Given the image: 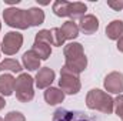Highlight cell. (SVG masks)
<instances>
[{
	"label": "cell",
	"instance_id": "44dd1931",
	"mask_svg": "<svg viewBox=\"0 0 123 121\" xmlns=\"http://www.w3.org/2000/svg\"><path fill=\"white\" fill-rule=\"evenodd\" d=\"M69 3L66 0H56L53 3V13L57 17H67V9H69Z\"/></svg>",
	"mask_w": 123,
	"mask_h": 121
},
{
	"label": "cell",
	"instance_id": "5b68a950",
	"mask_svg": "<svg viewBox=\"0 0 123 121\" xmlns=\"http://www.w3.org/2000/svg\"><path fill=\"white\" fill-rule=\"evenodd\" d=\"M59 87H60V90L64 94L74 95L82 88L80 78H79V76H73V74H67V73H60Z\"/></svg>",
	"mask_w": 123,
	"mask_h": 121
},
{
	"label": "cell",
	"instance_id": "f1b7e54d",
	"mask_svg": "<svg viewBox=\"0 0 123 121\" xmlns=\"http://www.w3.org/2000/svg\"><path fill=\"white\" fill-rule=\"evenodd\" d=\"M0 121H4V120H3V118H0Z\"/></svg>",
	"mask_w": 123,
	"mask_h": 121
},
{
	"label": "cell",
	"instance_id": "d4e9b609",
	"mask_svg": "<svg viewBox=\"0 0 123 121\" xmlns=\"http://www.w3.org/2000/svg\"><path fill=\"white\" fill-rule=\"evenodd\" d=\"M4 121H26V118L20 111H10L6 114Z\"/></svg>",
	"mask_w": 123,
	"mask_h": 121
},
{
	"label": "cell",
	"instance_id": "7a4b0ae2",
	"mask_svg": "<svg viewBox=\"0 0 123 121\" xmlns=\"http://www.w3.org/2000/svg\"><path fill=\"white\" fill-rule=\"evenodd\" d=\"M33 77L27 73H20L19 77L16 78L14 83V91H16V98L20 103H29L34 97V90H33Z\"/></svg>",
	"mask_w": 123,
	"mask_h": 121
},
{
	"label": "cell",
	"instance_id": "8fae6325",
	"mask_svg": "<svg viewBox=\"0 0 123 121\" xmlns=\"http://www.w3.org/2000/svg\"><path fill=\"white\" fill-rule=\"evenodd\" d=\"M63 54H64V59L66 60H76V59H80L85 56V50H83V46L80 43H69L64 46L63 49Z\"/></svg>",
	"mask_w": 123,
	"mask_h": 121
},
{
	"label": "cell",
	"instance_id": "603a6c76",
	"mask_svg": "<svg viewBox=\"0 0 123 121\" xmlns=\"http://www.w3.org/2000/svg\"><path fill=\"white\" fill-rule=\"evenodd\" d=\"M34 41H42V43H47L52 46V33L50 30H40L39 33H36Z\"/></svg>",
	"mask_w": 123,
	"mask_h": 121
},
{
	"label": "cell",
	"instance_id": "7402d4cb",
	"mask_svg": "<svg viewBox=\"0 0 123 121\" xmlns=\"http://www.w3.org/2000/svg\"><path fill=\"white\" fill-rule=\"evenodd\" d=\"M50 33H52V46L62 47V46L64 44L66 40H64V37H63V34H62L60 27H55V29H52Z\"/></svg>",
	"mask_w": 123,
	"mask_h": 121
},
{
	"label": "cell",
	"instance_id": "30bf717a",
	"mask_svg": "<svg viewBox=\"0 0 123 121\" xmlns=\"http://www.w3.org/2000/svg\"><path fill=\"white\" fill-rule=\"evenodd\" d=\"M79 30L85 34H94L99 30V19L94 14H86L85 17L80 19Z\"/></svg>",
	"mask_w": 123,
	"mask_h": 121
},
{
	"label": "cell",
	"instance_id": "277c9868",
	"mask_svg": "<svg viewBox=\"0 0 123 121\" xmlns=\"http://www.w3.org/2000/svg\"><path fill=\"white\" fill-rule=\"evenodd\" d=\"M22 46H23V36L19 31H9L4 34V37L1 40L0 50L6 56H13L20 50Z\"/></svg>",
	"mask_w": 123,
	"mask_h": 121
},
{
	"label": "cell",
	"instance_id": "7c38bea8",
	"mask_svg": "<svg viewBox=\"0 0 123 121\" xmlns=\"http://www.w3.org/2000/svg\"><path fill=\"white\" fill-rule=\"evenodd\" d=\"M16 78L12 74H1L0 76V94L3 97H9L14 93Z\"/></svg>",
	"mask_w": 123,
	"mask_h": 121
},
{
	"label": "cell",
	"instance_id": "8992f818",
	"mask_svg": "<svg viewBox=\"0 0 123 121\" xmlns=\"http://www.w3.org/2000/svg\"><path fill=\"white\" fill-rule=\"evenodd\" d=\"M103 86L107 93L122 94L123 93V74L119 71H112L105 77Z\"/></svg>",
	"mask_w": 123,
	"mask_h": 121
},
{
	"label": "cell",
	"instance_id": "52a82bcc",
	"mask_svg": "<svg viewBox=\"0 0 123 121\" xmlns=\"http://www.w3.org/2000/svg\"><path fill=\"white\" fill-rule=\"evenodd\" d=\"M52 121H92L83 111H72L66 108H57L53 114Z\"/></svg>",
	"mask_w": 123,
	"mask_h": 121
},
{
	"label": "cell",
	"instance_id": "ffe728a7",
	"mask_svg": "<svg viewBox=\"0 0 123 121\" xmlns=\"http://www.w3.org/2000/svg\"><path fill=\"white\" fill-rule=\"evenodd\" d=\"M23 67L22 64L14 59H6L0 63V73L1 71H10V73H22Z\"/></svg>",
	"mask_w": 123,
	"mask_h": 121
},
{
	"label": "cell",
	"instance_id": "484cf974",
	"mask_svg": "<svg viewBox=\"0 0 123 121\" xmlns=\"http://www.w3.org/2000/svg\"><path fill=\"white\" fill-rule=\"evenodd\" d=\"M107 6L109 7H112L113 10H116V11H120L123 10V0H119V1H107Z\"/></svg>",
	"mask_w": 123,
	"mask_h": 121
},
{
	"label": "cell",
	"instance_id": "ba28073f",
	"mask_svg": "<svg viewBox=\"0 0 123 121\" xmlns=\"http://www.w3.org/2000/svg\"><path fill=\"white\" fill-rule=\"evenodd\" d=\"M87 67V57L83 56L80 59L76 60H66L64 66L60 68V73H67V74H73V76H79L80 73H83Z\"/></svg>",
	"mask_w": 123,
	"mask_h": 121
},
{
	"label": "cell",
	"instance_id": "e0dca14e",
	"mask_svg": "<svg viewBox=\"0 0 123 121\" xmlns=\"http://www.w3.org/2000/svg\"><path fill=\"white\" fill-rule=\"evenodd\" d=\"M26 16H27V22L29 26H40L44 22V11L39 7H31L29 10H26Z\"/></svg>",
	"mask_w": 123,
	"mask_h": 121
},
{
	"label": "cell",
	"instance_id": "9a60e30c",
	"mask_svg": "<svg viewBox=\"0 0 123 121\" xmlns=\"http://www.w3.org/2000/svg\"><path fill=\"white\" fill-rule=\"evenodd\" d=\"M106 36L110 40H119L123 37V22L113 20L106 26Z\"/></svg>",
	"mask_w": 123,
	"mask_h": 121
},
{
	"label": "cell",
	"instance_id": "ac0fdd59",
	"mask_svg": "<svg viewBox=\"0 0 123 121\" xmlns=\"http://www.w3.org/2000/svg\"><path fill=\"white\" fill-rule=\"evenodd\" d=\"M60 31L64 37V40H74L79 36V26L73 22V20H67L66 23H63L60 27Z\"/></svg>",
	"mask_w": 123,
	"mask_h": 121
},
{
	"label": "cell",
	"instance_id": "5bb4252c",
	"mask_svg": "<svg viewBox=\"0 0 123 121\" xmlns=\"http://www.w3.org/2000/svg\"><path fill=\"white\" fill-rule=\"evenodd\" d=\"M22 61H23V66L25 68H27L29 71H34V70H39L40 68V59L39 56L33 51V50H29L23 54L22 57Z\"/></svg>",
	"mask_w": 123,
	"mask_h": 121
},
{
	"label": "cell",
	"instance_id": "9c48e42d",
	"mask_svg": "<svg viewBox=\"0 0 123 121\" xmlns=\"http://www.w3.org/2000/svg\"><path fill=\"white\" fill-rule=\"evenodd\" d=\"M55 77H56V74H55V71L50 67H43V68H40L37 71V74L34 77V83H36L37 88H40V90L49 88L52 86Z\"/></svg>",
	"mask_w": 123,
	"mask_h": 121
},
{
	"label": "cell",
	"instance_id": "83f0119b",
	"mask_svg": "<svg viewBox=\"0 0 123 121\" xmlns=\"http://www.w3.org/2000/svg\"><path fill=\"white\" fill-rule=\"evenodd\" d=\"M6 107V101H4V98H3V95L0 94V110H3Z\"/></svg>",
	"mask_w": 123,
	"mask_h": 121
},
{
	"label": "cell",
	"instance_id": "3957f363",
	"mask_svg": "<svg viewBox=\"0 0 123 121\" xmlns=\"http://www.w3.org/2000/svg\"><path fill=\"white\" fill-rule=\"evenodd\" d=\"M3 19H4V23L7 26L19 29V30H26L30 27L29 22H27L26 10L17 9V7H7L3 11Z\"/></svg>",
	"mask_w": 123,
	"mask_h": 121
},
{
	"label": "cell",
	"instance_id": "cb8c5ba5",
	"mask_svg": "<svg viewBox=\"0 0 123 121\" xmlns=\"http://www.w3.org/2000/svg\"><path fill=\"white\" fill-rule=\"evenodd\" d=\"M115 111H116V116L123 121V94H119L115 98Z\"/></svg>",
	"mask_w": 123,
	"mask_h": 121
},
{
	"label": "cell",
	"instance_id": "f546056e",
	"mask_svg": "<svg viewBox=\"0 0 123 121\" xmlns=\"http://www.w3.org/2000/svg\"><path fill=\"white\" fill-rule=\"evenodd\" d=\"M0 29H1V23H0Z\"/></svg>",
	"mask_w": 123,
	"mask_h": 121
},
{
	"label": "cell",
	"instance_id": "4fadbf2b",
	"mask_svg": "<svg viewBox=\"0 0 123 121\" xmlns=\"http://www.w3.org/2000/svg\"><path fill=\"white\" fill-rule=\"evenodd\" d=\"M64 95L66 94L60 88H57V87H49L44 91V100H46V103L49 105H56V104L63 103Z\"/></svg>",
	"mask_w": 123,
	"mask_h": 121
},
{
	"label": "cell",
	"instance_id": "4316f807",
	"mask_svg": "<svg viewBox=\"0 0 123 121\" xmlns=\"http://www.w3.org/2000/svg\"><path fill=\"white\" fill-rule=\"evenodd\" d=\"M117 50H119L120 53H123V37L117 40Z\"/></svg>",
	"mask_w": 123,
	"mask_h": 121
},
{
	"label": "cell",
	"instance_id": "4dcf8cb0",
	"mask_svg": "<svg viewBox=\"0 0 123 121\" xmlns=\"http://www.w3.org/2000/svg\"><path fill=\"white\" fill-rule=\"evenodd\" d=\"M0 46H1V43H0Z\"/></svg>",
	"mask_w": 123,
	"mask_h": 121
},
{
	"label": "cell",
	"instance_id": "d6986e66",
	"mask_svg": "<svg viewBox=\"0 0 123 121\" xmlns=\"http://www.w3.org/2000/svg\"><path fill=\"white\" fill-rule=\"evenodd\" d=\"M31 50L39 56L40 60H47V59L50 57V54H52V47H50V44L42 43V41H34Z\"/></svg>",
	"mask_w": 123,
	"mask_h": 121
},
{
	"label": "cell",
	"instance_id": "2e32d148",
	"mask_svg": "<svg viewBox=\"0 0 123 121\" xmlns=\"http://www.w3.org/2000/svg\"><path fill=\"white\" fill-rule=\"evenodd\" d=\"M87 11V6L82 1H74V3H69V9H67V17L70 19H82L86 16Z\"/></svg>",
	"mask_w": 123,
	"mask_h": 121
},
{
	"label": "cell",
	"instance_id": "6da1fadb",
	"mask_svg": "<svg viewBox=\"0 0 123 121\" xmlns=\"http://www.w3.org/2000/svg\"><path fill=\"white\" fill-rule=\"evenodd\" d=\"M86 105L90 110H97L103 114H112L115 108V100L105 91L93 88L86 95Z\"/></svg>",
	"mask_w": 123,
	"mask_h": 121
}]
</instances>
